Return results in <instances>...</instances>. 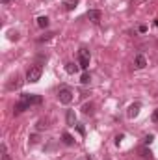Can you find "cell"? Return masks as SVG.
Segmentation results:
<instances>
[{"label":"cell","mask_w":158,"mask_h":160,"mask_svg":"<svg viewBox=\"0 0 158 160\" xmlns=\"http://www.w3.org/2000/svg\"><path fill=\"white\" fill-rule=\"evenodd\" d=\"M30 106H32L30 102H26V101H22V99H21V101L15 104V110H13V112H15V114H22V112L30 110Z\"/></svg>","instance_id":"6"},{"label":"cell","mask_w":158,"mask_h":160,"mask_svg":"<svg viewBox=\"0 0 158 160\" xmlns=\"http://www.w3.org/2000/svg\"><path fill=\"white\" fill-rule=\"evenodd\" d=\"M80 82H82L84 86H86V84H89V82H91V75H89V73L86 71V73H84V75L80 77Z\"/></svg>","instance_id":"16"},{"label":"cell","mask_w":158,"mask_h":160,"mask_svg":"<svg viewBox=\"0 0 158 160\" xmlns=\"http://www.w3.org/2000/svg\"><path fill=\"white\" fill-rule=\"evenodd\" d=\"M77 6H78V0H65V2H63V8H65L67 11L77 9Z\"/></svg>","instance_id":"9"},{"label":"cell","mask_w":158,"mask_h":160,"mask_svg":"<svg viewBox=\"0 0 158 160\" xmlns=\"http://www.w3.org/2000/svg\"><path fill=\"white\" fill-rule=\"evenodd\" d=\"M21 99L26 101V102H30V104H41V101H43L41 95H30V93H22Z\"/></svg>","instance_id":"5"},{"label":"cell","mask_w":158,"mask_h":160,"mask_svg":"<svg viewBox=\"0 0 158 160\" xmlns=\"http://www.w3.org/2000/svg\"><path fill=\"white\" fill-rule=\"evenodd\" d=\"M82 112H84L86 116H91V114H93V104H91V102H86V104L82 106Z\"/></svg>","instance_id":"14"},{"label":"cell","mask_w":158,"mask_h":160,"mask_svg":"<svg viewBox=\"0 0 158 160\" xmlns=\"http://www.w3.org/2000/svg\"><path fill=\"white\" fill-rule=\"evenodd\" d=\"M153 121H156V123H158V108L155 110V114H153Z\"/></svg>","instance_id":"22"},{"label":"cell","mask_w":158,"mask_h":160,"mask_svg":"<svg viewBox=\"0 0 158 160\" xmlns=\"http://www.w3.org/2000/svg\"><path fill=\"white\" fill-rule=\"evenodd\" d=\"M30 142H32V143H37V136H36V134H34V136H30Z\"/></svg>","instance_id":"24"},{"label":"cell","mask_w":158,"mask_h":160,"mask_svg":"<svg viewBox=\"0 0 158 160\" xmlns=\"http://www.w3.org/2000/svg\"><path fill=\"white\" fill-rule=\"evenodd\" d=\"M123 138H125V136H123V134H117V136H116V143H121V140H123Z\"/></svg>","instance_id":"20"},{"label":"cell","mask_w":158,"mask_h":160,"mask_svg":"<svg viewBox=\"0 0 158 160\" xmlns=\"http://www.w3.org/2000/svg\"><path fill=\"white\" fill-rule=\"evenodd\" d=\"M58 99H60L62 104H69V102L73 101V91H71L69 88H62L60 93H58Z\"/></svg>","instance_id":"3"},{"label":"cell","mask_w":158,"mask_h":160,"mask_svg":"<svg viewBox=\"0 0 158 160\" xmlns=\"http://www.w3.org/2000/svg\"><path fill=\"white\" fill-rule=\"evenodd\" d=\"M62 142H63L65 145H73V143H75V138H73L69 132H63V134H62Z\"/></svg>","instance_id":"11"},{"label":"cell","mask_w":158,"mask_h":160,"mask_svg":"<svg viewBox=\"0 0 158 160\" xmlns=\"http://www.w3.org/2000/svg\"><path fill=\"white\" fill-rule=\"evenodd\" d=\"M2 2H4V4H9V2H11V0H2Z\"/></svg>","instance_id":"25"},{"label":"cell","mask_w":158,"mask_h":160,"mask_svg":"<svg viewBox=\"0 0 158 160\" xmlns=\"http://www.w3.org/2000/svg\"><path fill=\"white\" fill-rule=\"evenodd\" d=\"M2 160H9V155H7V149H6V145L2 143Z\"/></svg>","instance_id":"17"},{"label":"cell","mask_w":158,"mask_h":160,"mask_svg":"<svg viewBox=\"0 0 158 160\" xmlns=\"http://www.w3.org/2000/svg\"><path fill=\"white\" fill-rule=\"evenodd\" d=\"M140 108H141V104H140V102L130 104V108H128V112H126V114H128V118H130V119H134V118L140 114Z\"/></svg>","instance_id":"7"},{"label":"cell","mask_w":158,"mask_h":160,"mask_svg":"<svg viewBox=\"0 0 158 160\" xmlns=\"http://www.w3.org/2000/svg\"><path fill=\"white\" fill-rule=\"evenodd\" d=\"M45 127H47V125H45V123H43V121H39V123H37V130H43V128H45Z\"/></svg>","instance_id":"21"},{"label":"cell","mask_w":158,"mask_h":160,"mask_svg":"<svg viewBox=\"0 0 158 160\" xmlns=\"http://www.w3.org/2000/svg\"><path fill=\"white\" fill-rule=\"evenodd\" d=\"M86 160H91V158H89V157H87V158H86Z\"/></svg>","instance_id":"26"},{"label":"cell","mask_w":158,"mask_h":160,"mask_svg":"<svg viewBox=\"0 0 158 160\" xmlns=\"http://www.w3.org/2000/svg\"><path fill=\"white\" fill-rule=\"evenodd\" d=\"M86 17H87L93 24H99L101 19H102V13H101V9H89V11L86 13Z\"/></svg>","instance_id":"4"},{"label":"cell","mask_w":158,"mask_h":160,"mask_svg":"<svg viewBox=\"0 0 158 160\" xmlns=\"http://www.w3.org/2000/svg\"><path fill=\"white\" fill-rule=\"evenodd\" d=\"M140 155H141V158H145V160H153V153H151V149H147V147H143V149L140 151Z\"/></svg>","instance_id":"13"},{"label":"cell","mask_w":158,"mask_h":160,"mask_svg":"<svg viewBox=\"0 0 158 160\" xmlns=\"http://www.w3.org/2000/svg\"><path fill=\"white\" fill-rule=\"evenodd\" d=\"M78 63H67V65H65V71H67V73H69V75H75V73H78Z\"/></svg>","instance_id":"12"},{"label":"cell","mask_w":158,"mask_h":160,"mask_svg":"<svg viewBox=\"0 0 158 160\" xmlns=\"http://www.w3.org/2000/svg\"><path fill=\"white\" fill-rule=\"evenodd\" d=\"M153 140H155V136H153V134H149V136H145V140H143V142H145V143L149 145V143H151Z\"/></svg>","instance_id":"18"},{"label":"cell","mask_w":158,"mask_h":160,"mask_svg":"<svg viewBox=\"0 0 158 160\" xmlns=\"http://www.w3.org/2000/svg\"><path fill=\"white\" fill-rule=\"evenodd\" d=\"M75 123H77V114H75V110H67V125L75 127Z\"/></svg>","instance_id":"10"},{"label":"cell","mask_w":158,"mask_h":160,"mask_svg":"<svg viewBox=\"0 0 158 160\" xmlns=\"http://www.w3.org/2000/svg\"><path fill=\"white\" fill-rule=\"evenodd\" d=\"M140 32H141V34H145V32H147V26H145V24H141V26H140Z\"/></svg>","instance_id":"23"},{"label":"cell","mask_w":158,"mask_h":160,"mask_svg":"<svg viewBox=\"0 0 158 160\" xmlns=\"http://www.w3.org/2000/svg\"><path fill=\"white\" fill-rule=\"evenodd\" d=\"M78 65L84 71L89 67V50L87 48H80L78 50Z\"/></svg>","instance_id":"2"},{"label":"cell","mask_w":158,"mask_h":160,"mask_svg":"<svg viewBox=\"0 0 158 160\" xmlns=\"http://www.w3.org/2000/svg\"><path fill=\"white\" fill-rule=\"evenodd\" d=\"M48 22H50L48 17H37V26H39V28H47Z\"/></svg>","instance_id":"15"},{"label":"cell","mask_w":158,"mask_h":160,"mask_svg":"<svg viewBox=\"0 0 158 160\" xmlns=\"http://www.w3.org/2000/svg\"><path fill=\"white\" fill-rule=\"evenodd\" d=\"M134 65H136L138 69L147 67V60H145V56H143V54H138V56H136V60H134Z\"/></svg>","instance_id":"8"},{"label":"cell","mask_w":158,"mask_h":160,"mask_svg":"<svg viewBox=\"0 0 158 160\" xmlns=\"http://www.w3.org/2000/svg\"><path fill=\"white\" fill-rule=\"evenodd\" d=\"M41 75H43L41 65H32V67L28 69V73H26V80H28V82H37V80L41 78Z\"/></svg>","instance_id":"1"},{"label":"cell","mask_w":158,"mask_h":160,"mask_svg":"<svg viewBox=\"0 0 158 160\" xmlns=\"http://www.w3.org/2000/svg\"><path fill=\"white\" fill-rule=\"evenodd\" d=\"M77 130H78L80 134H82V136H84V134H86V128H84V127H82V125H77Z\"/></svg>","instance_id":"19"}]
</instances>
